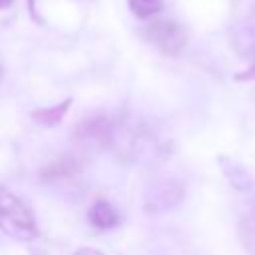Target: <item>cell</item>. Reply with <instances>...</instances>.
Wrapping results in <instances>:
<instances>
[{
  "mask_svg": "<svg viewBox=\"0 0 255 255\" xmlns=\"http://www.w3.org/2000/svg\"><path fill=\"white\" fill-rule=\"evenodd\" d=\"M0 231L18 241H32L40 233L34 211L4 185H0Z\"/></svg>",
  "mask_w": 255,
  "mask_h": 255,
  "instance_id": "obj_1",
  "label": "cell"
},
{
  "mask_svg": "<svg viewBox=\"0 0 255 255\" xmlns=\"http://www.w3.org/2000/svg\"><path fill=\"white\" fill-rule=\"evenodd\" d=\"M145 38L165 56H179L187 44V34L183 26L175 20H155L145 28Z\"/></svg>",
  "mask_w": 255,
  "mask_h": 255,
  "instance_id": "obj_2",
  "label": "cell"
},
{
  "mask_svg": "<svg viewBox=\"0 0 255 255\" xmlns=\"http://www.w3.org/2000/svg\"><path fill=\"white\" fill-rule=\"evenodd\" d=\"M233 48L241 58H249L255 62V10L249 18L233 28Z\"/></svg>",
  "mask_w": 255,
  "mask_h": 255,
  "instance_id": "obj_3",
  "label": "cell"
},
{
  "mask_svg": "<svg viewBox=\"0 0 255 255\" xmlns=\"http://www.w3.org/2000/svg\"><path fill=\"white\" fill-rule=\"evenodd\" d=\"M76 129H78V137L90 143H102L104 139L110 137V122L104 116L86 118L82 124L76 126Z\"/></svg>",
  "mask_w": 255,
  "mask_h": 255,
  "instance_id": "obj_4",
  "label": "cell"
},
{
  "mask_svg": "<svg viewBox=\"0 0 255 255\" xmlns=\"http://www.w3.org/2000/svg\"><path fill=\"white\" fill-rule=\"evenodd\" d=\"M88 221H90L92 227L106 231V229H112V227H116V225L120 223V215H118V211L112 207V203L100 199V201H96V203L90 207V211H88Z\"/></svg>",
  "mask_w": 255,
  "mask_h": 255,
  "instance_id": "obj_5",
  "label": "cell"
},
{
  "mask_svg": "<svg viewBox=\"0 0 255 255\" xmlns=\"http://www.w3.org/2000/svg\"><path fill=\"white\" fill-rule=\"evenodd\" d=\"M70 104H72V100L68 98V100H64V102H60V104H56V106H52V108H40V110L30 112V118H32L36 124H40V126L52 128V126H56V124L62 122V118H64V114L68 112Z\"/></svg>",
  "mask_w": 255,
  "mask_h": 255,
  "instance_id": "obj_6",
  "label": "cell"
},
{
  "mask_svg": "<svg viewBox=\"0 0 255 255\" xmlns=\"http://www.w3.org/2000/svg\"><path fill=\"white\" fill-rule=\"evenodd\" d=\"M129 10L137 18H151L163 10V0H129Z\"/></svg>",
  "mask_w": 255,
  "mask_h": 255,
  "instance_id": "obj_7",
  "label": "cell"
},
{
  "mask_svg": "<svg viewBox=\"0 0 255 255\" xmlns=\"http://www.w3.org/2000/svg\"><path fill=\"white\" fill-rule=\"evenodd\" d=\"M74 255H104V253H100V251H96V249H92V247H82V249H78Z\"/></svg>",
  "mask_w": 255,
  "mask_h": 255,
  "instance_id": "obj_8",
  "label": "cell"
},
{
  "mask_svg": "<svg viewBox=\"0 0 255 255\" xmlns=\"http://www.w3.org/2000/svg\"><path fill=\"white\" fill-rule=\"evenodd\" d=\"M14 4V0H0V10H4V8H10Z\"/></svg>",
  "mask_w": 255,
  "mask_h": 255,
  "instance_id": "obj_9",
  "label": "cell"
},
{
  "mask_svg": "<svg viewBox=\"0 0 255 255\" xmlns=\"http://www.w3.org/2000/svg\"><path fill=\"white\" fill-rule=\"evenodd\" d=\"M0 74H2V70H0Z\"/></svg>",
  "mask_w": 255,
  "mask_h": 255,
  "instance_id": "obj_10",
  "label": "cell"
}]
</instances>
